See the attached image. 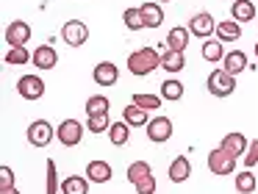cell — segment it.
Instances as JSON below:
<instances>
[{
    "instance_id": "cell-1",
    "label": "cell",
    "mask_w": 258,
    "mask_h": 194,
    "mask_svg": "<svg viewBox=\"0 0 258 194\" xmlns=\"http://www.w3.org/2000/svg\"><path fill=\"white\" fill-rule=\"evenodd\" d=\"M161 67V53H156L153 47H142V50H134L128 55V72L136 78H145L150 75L153 70Z\"/></svg>"
},
{
    "instance_id": "cell-2",
    "label": "cell",
    "mask_w": 258,
    "mask_h": 194,
    "mask_svg": "<svg viewBox=\"0 0 258 194\" xmlns=\"http://www.w3.org/2000/svg\"><path fill=\"white\" fill-rule=\"evenodd\" d=\"M206 86L214 97H228V94L236 92V75H230V72H225V70H214L211 75H208Z\"/></svg>"
},
{
    "instance_id": "cell-3",
    "label": "cell",
    "mask_w": 258,
    "mask_h": 194,
    "mask_svg": "<svg viewBox=\"0 0 258 194\" xmlns=\"http://www.w3.org/2000/svg\"><path fill=\"white\" fill-rule=\"evenodd\" d=\"M28 142L34 144V147H47V144L53 142V136H56V127L50 125L47 119H34L28 125Z\"/></svg>"
},
{
    "instance_id": "cell-4",
    "label": "cell",
    "mask_w": 258,
    "mask_h": 194,
    "mask_svg": "<svg viewBox=\"0 0 258 194\" xmlns=\"http://www.w3.org/2000/svg\"><path fill=\"white\" fill-rule=\"evenodd\" d=\"M61 39L70 44V47H81V44L89 42V28H86V22H81V20H67L61 25Z\"/></svg>"
},
{
    "instance_id": "cell-5",
    "label": "cell",
    "mask_w": 258,
    "mask_h": 194,
    "mask_svg": "<svg viewBox=\"0 0 258 194\" xmlns=\"http://www.w3.org/2000/svg\"><path fill=\"white\" fill-rule=\"evenodd\" d=\"M56 136L64 147H75V144H81V139H84V125H81L78 119H61L56 127Z\"/></svg>"
},
{
    "instance_id": "cell-6",
    "label": "cell",
    "mask_w": 258,
    "mask_h": 194,
    "mask_svg": "<svg viewBox=\"0 0 258 194\" xmlns=\"http://www.w3.org/2000/svg\"><path fill=\"white\" fill-rule=\"evenodd\" d=\"M236 161H239V158H233V155H228L222 147H217V150H211V153H208V169H211L214 175L225 177V175H230V172H233Z\"/></svg>"
},
{
    "instance_id": "cell-7",
    "label": "cell",
    "mask_w": 258,
    "mask_h": 194,
    "mask_svg": "<svg viewBox=\"0 0 258 194\" xmlns=\"http://www.w3.org/2000/svg\"><path fill=\"white\" fill-rule=\"evenodd\" d=\"M172 131H175V127H172V119H169V116H156V119L147 122V139H150V142H156V144L169 142Z\"/></svg>"
},
{
    "instance_id": "cell-8",
    "label": "cell",
    "mask_w": 258,
    "mask_h": 194,
    "mask_svg": "<svg viewBox=\"0 0 258 194\" xmlns=\"http://www.w3.org/2000/svg\"><path fill=\"white\" fill-rule=\"evenodd\" d=\"M189 33H195V36H200V39H208L211 33H217V20L211 17V11H200V14L191 17Z\"/></svg>"
},
{
    "instance_id": "cell-9",
    "label": "cell",
    "mask_w": 258,
    "mask_h": 194,
    "mask_svg": "<svg viewBox=\"0 0 258 194\" xmlns=\"http://www.w3.org/2000/svg\"><path fill=\"white\" fill-rule=\"evenodd\" d=\"M31 39V25L25 20H14L6 25V42L9 47H25Z\"/></svg>"
},
{
    "instance_id": "cell-10",
    "label": "cell",
    "mask_w": 258,
    "mask_h": 194,
    "mask_svg": "<svg viewBox=\"0 0 258 194\" xmlns=\"http://www.w3.org/2000/svg\"><path fill=\"white\" fill-rule=\"evenodd\" d=\"M17 94L25 100H39L45 94V81L39 75H23L17 81Z\"/></svg>"
},
{
    "instance_id": "cell-11",
    "label": "cell",
    "mask_w": 258,
    "mask_h": 194,
    "mask_svg": "<svg viewBox=\"0 0 258 194\" xmlns=\"http://www.w3.org/2000/svg\"><path fill=\"white\" fill-rule=\"evenodd\" d=\"M219 147L225 150L228 155H233V158H241V155L247 153V147H250V142L244 139V133H225L222 142H219Z\"/></svg>"
},
{
    "instance_id": "cell-12",
    "label": "cell",
    "mask_w": 258,
    "mask_h": 194,
    "mask_svg": "<svg viewBox=\"0 0 258 194\" xmlns=\"http://www.w3.org/2000/svg\"><path fill=\"white\" fill-rule=\"evenodd\" d=\"M92 78H95V83H100V86H114L119 78V70L114 61H100V64L95 67V72H92Z\"/></svg>"
},
{
    "instance_id": "cell-13",
    "label": "cell",
    "mask_w": 258,
    "mask_h": 194,
    "mask_svg": "<svg viewBox=\"0 0 258 194\" xmlns=\"http://www.w3.org/2000/svg\"><path fill=\"white\" fill-rule=\"evenodd\" d=\"M167 177H169L172 183L189 180V177H191V164H189V158H186V155H175L172 164H169V169H167Z\"/></svg>"
},
{
    "instance_id": "cell-14",
    "label": "cell",
    "mask_w": 258,
    "mask_h": 194,
    "mask_svg": "<svg viewBox=\"0 0 258 194\" xmlns=\"http://www.w3.org/2000/svg\"><path fill=\"white\" fill-rule=\"evenodd\" d=\"M34 67L36 70H53V67L58 64V53L50 47V44H39V47L34 50Z\"/></svg>"
},
{
    "instance_id": "cell-15",
    "label": "cell",
    "mask_w": 258,
    "mask_h": 194,
    "mask_svg": "<svg viewBox=\"0 0 258 194\" xmlns=\"http://www.w3.org/2000/svg\"><path fill=\"white\" fill-rule=\"evenodd\" d=\"M86 177H89V183H108L114 177V169L108 161H92V164H86Z\"/></svg>"
},
{
    "instance_id": "cell-16",
    "label": "cell",
    "mask_w": 258,
    "mask_h": 194,
    "mask_svg": "<svg viewBox=\"0 0 258 194\" xmlns=\"http://www.w3.org/2000/svg\"><path fill=\"white\" fill-rule=\"evenodd\" d=\"M222 70L230 72V75H239V72L247 70V53L244 50H233V53H225L222 58Z\"/></svg>"
},
{
    "instance_id": "cell-17",
    "label": "cell",
    "mask_w": 258,
    "mask_h": 194,
    "mask_svg": "<svg viewBox=\"0 0 258 194\" xmlns=\"http://www.w3.org/2000/svg\"><path fill=\"white\" fill-rule=\"evenodd\" d=\"M167 47L175 50V53H183V50L189 47V28L175 25L172 31L167 33Z\"/></svg>"
},
{
    "instance_id": "cell-18",
    "label": "cell",
    "mask_w": 258,
    "mask_h": 194,
    "mask_svg": "<svg viewBox=\"0 0 258 194\" xmlns=\"http://www.w3.org/2000/svg\"><path fill=\"white\" fill-rule=\"evenodd\" d=\"M142 9V17H145V28H158L164 22V9L161 3H156V0H150V3L139 6Z\"/></svg>"
},
{
    "instance_id": "cell-19",
    "label": "cell",
    "mask_w": 258,
    "mask_h": 194,
    "mask_svg": "<svg viewBox=\"0 0 258 194\" xmlns=\"http://www.w3.org/2000/svg\"><path fill=\"white\" fill-rule=\"evenodd\" d=\"M61 194H89V177L86 175H70L61 180Z\"/></svg>"
},
{
    "instance_id": "cell-20",
    "label": "cell",
    "mask_w": 258,
    "mask_h": 194,
    "mask_svg": "<svg viewBox=\"0 0 258 194\" xmlns=\"http://www.w3.org/2000/svg\"><path fill=\"white\" fill-rule=\"evenodd\" d=\"M239 36H241V22H236V20L217 22V39L219 42H236Z\"/></svg>"
},
{
    "instance_id": "cell-21",
    "label": "cell",
    "mask_w": 258,
    "mask_h": 194,
    "mask_svg": "<svg viewBox=\"0 0 258 194\" xmlns=\"http://www.w3.org/2000/svg\"><path fill=\"white\" fill-rule=\"evenodd\" d=\"M122 119L128 122L131 127H145L147 122H150V116H147L145 108H139V105L131 103V105H125V108H122Z\"/></svg>"
},
{
    "instance_id": "cell-22",
    "label": "cell",
    "mask_w": 258,
    "mask_h": 194,
    "mask_svg": "<svg viewBox=\"0 0 258 194\" xmlns=\"http://www.w3.org/2000/svg\"><path fill=\"white\" fill-rule=\"evenodd\" d=\"M236 22H250L255 20V3L252 0H233V9H230Z\"/></svg>"
},
{
    "instance_id": "cell-23",
    "label": "cell",
    "mask_w": 258,
    "mask_h": 194,
    "mask_svg": "<svg viewBox=\"0 0 258 194\" xmlns=\"http://www.w3.org/2000/svg\"><path fill=\"white\" fill-rule=\"evenodd\" d=\"M108 139H111V144H117V147H125L128 139H131V125L125 119L111 122V127H108Z\"/></svg>"
},
{
    "instance_id": "cell-24",
    "label": "cell",
    "mask_w": 258,
    "mask_h": 194,
    "mask_svg": "<svg viewBox=\"0 0 258 194\" xmlns=\"http://www.w3.org/2000/svg\"><path fill=\"white\" fill-rule=\"evenodd\" d=\"M150 175H153V166L147 164V161H134V164L128 166V172H125V177H128L134 186H136V183H142L145 177H150Z\"/></svg>"
},
{
    "instance_id": "cell-25",
    "label": "cell",
    "mask_w": 258,
    "mask_h": 194,
    "mask_svg": "<svg viewBox=\"0 0 258 194\" xmlns=\"http://www.w3.org/2000/svg\"><path fill=\"white\" fill-rule=\"evenodd\" d=\"M186 67V58L183 53H175V50H169V53L161 55V70L169 72V75H175V72H180Z\"/></svg>"
},
{
    "instance_id": "cell-26",
    "label": "cell",
    "mask_w": 258,
    "mask_h": 194,
    "mask_svg": "<svg viewBox=\"0 0 258 194\" xmlns=\"http://www.w3.org/2000/svg\"><path fill=\"white\" fill-rule=\"evenodd\" d=\"M203 58H206V61H211V64L222 61V58H225L222 42H219V39H206V42H203Z\"/></svg>"
},
{
    "instance_id": "cell-27",
    "label": "cell",
    "mask_w": 258,
    "mask_h": 194,
    "mask_svg": "<svg viewBox=\"0 0 258 194\" xmlns=\"http://www.w3.org/2000/svg\"><path fill=\"white\" fill-rule=\"evenodd\" d=\"M111 108V100L103 97V94H95V97L86 100V116H100V114H108Z\"/></svg>"
},
{
    "instance_id": "cell-28",
    "label": "cell",
    "mask_w": 258,
    "mask_h": 194,
    "mask_svg": "<svg viewBox=\"0 0 258 194\" xmlns=\"http://www.w3.org/2000/svg\"><path fill=\"white\" fill-rule=\"evenodd\" d=\"M122 22H125V28H128V31H145V17H142L139 6H136V9H125Z\"/></svg>"
},
{
    "instance_id": "cell-29",
    "label": "cell",
    "mask_w": 258,
    "mask_h": 194,
    "mask_svg": "<svg viewBox=\"0 0 258 194\" xmlns=\"http://www.w3.org/2000/svg\"><path fill=\"white\" fill-rule=\"evenodd\" d=\"M161 97L164 100H180L183 97V83H180L178 78H167V81L161 83Z\"/></svg>"
},
{
    "instance_id": "cell-30",
    "label": "cell",
    "mask_w": 258,
    "mask_h": 194,
    "mask_svg": "<svg viewBox=\"0 0 258 194\" xmlns=\"http://www.w3.org/2000/svg\"><path fill=\"white\" fill-rule=\"evenodd\" d=\"M233 183H236V191H239V194H252V191H255V175H252L250 169L239 172Z\"/></svg>"
},
{
    "instance_id": "cell-31",
    "label": "cell",
    "mask_w": 258,
    "mask_h": 194,
    "mask_svg": "<svg viewBox=\"0 0 258 194\" xmlns=\"http://www.w3.org/2000/svg\"><path fill=\"white\" fill-rule=\"evenodd\" d=\"M161 103H164V97H156V94H134V105H139L145 111H158Z\"/></svg>"
},
{
    "instance_id": "cell-32",
    "label": "cell",
    "mask_w": 258,
    "mask_h": 194,
    "mask_svg": "<svg viewBox=\"0 0 258 194\" xmlns=\"http://www.w3.org/2000/svg\"><path fill=\"white\" fill-rule=\"evenodd\" d=\"M34 58V53L31 50H25V47H9V53H6V64H28V61Z\"/></svg>"
},
{
    "instance_id": "cell-33",
    "label": "cell",
    "mask_w": 258,
    "mask_h": 194,
    "mask_svg": "<svg viewBox=\"0 0 258 194\" xmlns=\"http://www.w3.org/2000/svg\"><path fill=\"white\" fill-rule=\"evenodd\" d=\"M45 164H47V191H45V194H56V191H61V180H58V172H56V161L47 158Z\"/></svg>"
},
{
    "instance_id": "cell-34",
    "label": "cell",
    "mask_w": 258,
    "mask_h": 194,
    "mask_svg": "<svg viewBox=\"0 0 258 194\" xmlns=\"http://www.w3.org/2000/svg\"><path fill=\"white\" fill-rule=\"evenodd\" d=\"M86 127H89L92 133H97V136H100L103 131H108V127H111V122H108V114H100V116H89V122H86Z\"/></svg>"
},
{
    "instance_id": "cell-35",
    "label": "cell",
    "mask_w": 258,
    "mask_h": 194,
    "mask_svg": "<svg viewBox=\"0 0 258 194\" xmlns=\"http://www.w3.org/2000/svg\"><path fill=\"white\" fill-rule=\"evenodd\" d=\"M258 164V139L255 142H250V147H247V153H244V166L250 169V166H255Z\"/></svg>"
},
{
    "instance_id": "cell-36",
    "label": "cell",
    "mask_w": 258,
    "mask_h": 194,
    "mask_svg": "<svg viewBox=\"0 0 258 194\" xmlns=\"http://www.w3.org/2000/svg\"><path fill=\"white\" fill-rule=\"evenodd\" d=\"M136 194H156V177H145L142 183H136Z\"/></svg>"
},
{
    "instance_id": "cell-37",
    "label": "cell",
    "mask_w": 258,
    "mask_h": 194,
    "mask_svg": "<svg viewBox=\"0 0 258 194\" xmlns=\"http://www.w3.org/2000/svg\"><path fill=\"white\" fill-rule=\"evenodd\" d=\"M14 186V172L6 164L0 166V188H12Z\"/></svg>"
},
{
    "instance_id": "cell-38",
    "label": "cell",
    "mask_w": 258,
    "mask_h": 194,
    "mask_svg": "<svg viewBox=\"0 0 258 194\" xmlns=\"http://www.w3.org/2000/svg\"><path fill=\"white\" fill-rule=\"evenodd\" d=\"M0 194H20V191H17V186H12V188H0Z\"/></svg>"
},
{
    "instance_id": "cell-39",
    "label": "cell",
    "mask_w": 258,
    "mask_h": 194,
    "mask_svg": "<svg viewBox=\"0 0 258 194\" xmlns=\"http://www.w3.org/2000/svg\"><path fill=\"white\" fill-rule=\"evenodd\" d=\"M255 58H258V42H255Z\"/></svg>"
},
{
    "instance_id": "cell-40",
    "label": "cell",
    "mask_w": 258,
    "mask_h": 194,
    "mask_svg": "<svg viewBox=\"0 0 258 194\" xmlns=\"http://www.w3.org/2000/svg\"><path fill=\"white\" fill-rule=\"evenodd\" d=\"M156 3H169V0H156Z\"/></svg>"
}]
</instances>
